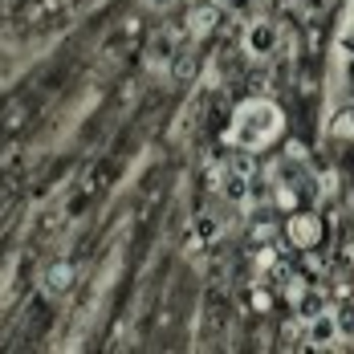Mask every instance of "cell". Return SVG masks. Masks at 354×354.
Returning <instances> with one entry per match:
<instances>
[{
  "instance_id": "7",
  "label": "cell",
  "mask_w": 354,
  "mask_h": 354,
  "mask_svg": "<svg viewBox=\"0 0 354 354\" xmlns=\"http://www.w3.org/2000/svg\"><path fill=\"white\" fill-rule=\"evenodd\" d=\"M216 21H220V8H216V4H196V8L187 12V33H192V37L208 33Z\"/></svg>"
},
{
  "instance_id": "1",
  "label": "cell",
  "mask_w": 354,
  "mask_h": 354,
  "mask_svg": "<svg viewBox=\"0 0 354 354\" xmlns=\"http://www.w3.org/2000/svg\"><path fill=\"white\" fill-rule=\"evenodd\" d=\"M277 135H281V110L273 106V102H265V98H252V102H245V106L236 110L228 142L245 147V151H257V147H265Z\"/></svg>"
},
{
  "instance_id": "6",
  "label": "cell",
  "mask_w": 354,
  "mask_h": 354,
  "mask_svg": "<svg viewBox=\"0 0 354 354\" xmlns=\"http://www.w3.org/2000/svg\"><path fill=\"white\" fill-rule=\"evenodd\" d=\"M220 192H224V200H232V204H245L252 187H248V176H245V171H236V167H232V171H224V179H220Z\"/></svg>"
},
{
  "instance_id": "13",
  "label": "cell",
  "mask_w": 354,
  "mask_h": 354,
  "mask_svg": "<svg viewBox=\"0 0 354 354\" xmlns=\"http://www.w3.org/2000/svg\"><path fill=\"white\" fill-rule=\"evenodd\" d=\"M147 4H151V8H171L176 0H147Z\"/></svg>"
},
{
  "instance_id": "10",
  "label": "cell",
  "mask_w": 354,
  "mask_h": 354,
  "mask_svg": "<svg viewBox=\"0 0 354 354\" xmlns=\"http://www.w3.org/2000/svg\"><path fill=\"white\" fill-rule=\"evenodd\" d=\"M334 318H338V334H342V342H354V306L334 310Z\"/></svg>"
},
{
  "instance_id": "4",
  "label": "cell",
  "mask_w": 354,
  "mask_h": 354,
  "mask_svg": "<svg viewBox=\"0 0 354 354\" xmlns=\"http://www.w3.org/2000/svg\"><path fill=\"white\" fill-rule=\"evenodd\" d=\"M289 241L301 245V248H314L322 241V220L318 216H310V212L293 216V220H289Z\"/></svg>"
},
{
  "instance_id": "3",
  "label": "cell",
  "mask_w": 354,
  "mask_h": 354,
  "mask_svg": "<svg viewBox=\"0 0 354 354\" xmlns=\"http://www.w3.org/2000/svg\"><path fill=\"white\" fill-rule=\"evenodd\" d=\"M306 342L310 346H318V351H330V346H338L342 342V334H338V318L326 310V314H318V318L306 322Z\"/></svg>"
},
{
  "instance_id": "5",
  "label": "cell",
  "mask_w": 354,
  "mask_h": 354,
  "mask_svg": "<svg viewBox=\"0 0 354 354\" xmlns=\"http://www.w3.org/2000/svg\"><path fill=\"white\" fill-rule=\"evenodd\" d=\"M41 289H45V297H53V301H57V297H66V293L73 289V269L66 265V261L49 265V269H45V277H41Z\"/></svg>"
},
{
  "instance_id": "12",
  "label": "cell",
  "mask_w": 354,
  "mask_h": 354,
  "mask_svg": "<svg viewBox=\"0 0 354 354\" xmlns=\"http://www.w3.org/2000/svg\"><path fill=\"white\" fill-rule=\"evenodd\" d=\"M232 167H236V171H245V176H248V171H252V159H248V155H241V159H236Z\"/></svg>"
},
{
  "instance_id": "9",
  "label": "cell",
  "mask_w": 354,
  "mask_h": 354,
  "mask_svg": "<svg viewBox=\"0 0 354 354\" xmlns=\"http://www.w3.org/2000/svg\"><path fill=\"white\" fill-rule=\"evenodd\" d=\"M192 73H196V57H192V49L176 53V62H171V77H176V82H187Z\"/></svg>"
},
{
  "instance_id": "11",
  "label": "cell",
  "mask_w": 354,
  "mask_h": 354,
  "mask_svg": "<svg viewBox=\"0 0 354 354\" xmlns=\"http://www.w3.org/2000/svg\"><path fill=\"white\" fill-rule=\"evenodd\" d=\"M334 131L338 135H354V110H342V118L334 122Z\"/></svg>"
},
{
  "instance_id": "2",
  "label": "cell",
  "mask_w": 354,
  "mask_h": 354,
  "mask_svg": "<svg viewBox=\"0 0 354 354\" xmlns=\"http://www.w3.org/2000/svg\"><path fill=\"white\" fill-rule=\"evenodd\" d=\"M245 49L252 57H269V53H277L281 49V29L273 25V21H252L245 33Z\"/></svg>"
},
{
  "instance_id": "8",
  "label": "cell",
  "mask_w": 354,
  "mask_h": 354,
  "mask_svg": "<svg viewBox=\"0 0 354 354\" xmlns=\"http://www.w3.org/2000/svg\"><path fill=\"white\" fill-rule=\"evenodd\" d=\"M297 314H301V322L326 314V297H322L318 289H301V293H297Z\"/></svg>"
}]
</instances>
